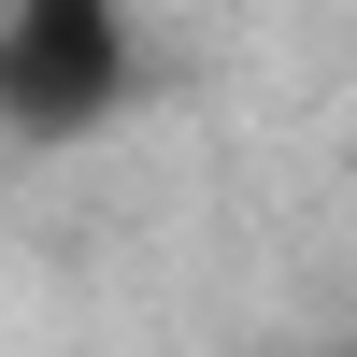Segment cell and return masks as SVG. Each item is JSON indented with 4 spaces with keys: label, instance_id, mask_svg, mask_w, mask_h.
<instances>
[{
    "label": "cell",
    "instance_id": "6da1fadb",
    "mask_svg": "<svg viewBox=\"0 0 357 357\" xmlns=\"http://www.w3.org/2000/svg\"><path fill=\"white\" fill-rule=\"evenodd\" d=\"M143 86L129 0H0V143H100Z\"/></svg>",
    "mask_w": 357,
    "mask_h": 357
}]
</instances>
